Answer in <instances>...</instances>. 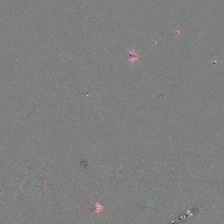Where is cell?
<instances>
[{
  "mask_svg": "<svg viewBox=\"0 0 224 224\" xmlns=\"http://www.w3.org/2000/svg\"><path fill=\"white\" fill-rule=\"evenodd\" d=\"M102 209H103V207L102 206V205H100V204H96V209L97 211H101L102 210Z\"/></svg>",
  "mask_w": 224,
  "mask_h": 224,
  "instance_id": "1",
  "label": "cell"
}]
</instances>
